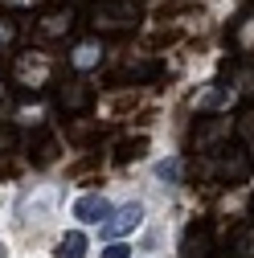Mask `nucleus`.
Returning <instances> with one entry per match:
<instances>
[{
	"label": "nucleus",
	"instance_id": "3",
	"mask_svg": "<svg viewBox=\"0 0 254 258\" xmlns=\"http://www.w3.org/2000/svg\"><path fill=\"white\" fill-rule=\"evenodd\" d=\"M180 254L184 258H205L209 254V225L201 221V225H188V234H184V242H180Z\"/></svg>",
	"mask_w": 254,
	"mask_h": 258
},
{
	"label": "nucleus",
	"instance_id": "11",
	"mask_svg": "<svg viewBox=\"0 0 254 258\" xmlns=\"http://www.w3.org/2000/svg\"><path fill=\"white\" fill-rule=\"evenodd\" d=\"M0 258H5V254H0Z\"/></svg>",
	"mask_w": 254,
	"mask_h": 258
},
{
	"label": "nucleus",
	"instance_id": "9",
	"mask_svg": "<svg viewBox=\"0 0 254 258\" xmlns=\"http://www.w3.org/2000/svg\"><path fill=\"white\" fill-rule=\"evenodd\" d=\"M103 258H132V246H127V242H111L103 250Z\"/></svg>",
	"mask_w": 254,
	"mask_h": 258
},
{
	"label": "nucleus",
	"instance_id": "8",
	"mask_svg": "<svg viewBox=\"0 0 254 258\" xmlns=\"http://www.w3.org/2000/svg\"><path fill=\"white\" fill-rule=\"evenodd\" d=\"M156 172H160V180H168V184H176V180H180V160H164V164L156 168Z\"/></svg>",
	"mask_w": 254,
	"mask_h": 258
},
{
	"label": "nucleus",
	"instance_id": "4",
	"mask_svg": "<svg viewBox=\"0 0 254 258\" xmlns=\"http://www.w3.org/2000/svg\"><path fill=\"white\" fill-rule=\"evenodd\" d=\"M82 254H86V234L82 230H70L57 242V258H82Z\"/></svg>",
	"mask_w": 254,
	"mask_h": 258
},
{
	"label": "nucleus",
	"instance_id": "7",
	"mask_svg": "<svg viewBox=\"0 0 254 258\" xmlns=\"http://www.w3.org/2000/svg\"><path fill=\"white\" fill-rule=\"evenodd\" d=\"M99 45H78V53H74V66H94V61H99Z\"/></svg>",
	"mask_w": 254,
	"mask_h": 258
},
{
	"label": "nucleus",
	"instance_id": "10",
	"mask_svg": "<svg viewBox=\"0 0 254 258\" xmlns=\"http://www.w3.org/2000/svg\"><path fill=\"white\" fill-rule=\"evenodd\" d=\"M0 41H9V25H0Z\"/></svg>",
	"mask_w": 254,
	"mask_h": 258
},
{
	"label": "nucleus",
	"instance_id": "6",
	"mask_svg": "<svg viewBox=\"0 0 254 258\" xmlns=\"http://www.w3.org/2000/svg\"><path fill=\"white\" fill-rule=\"evenodd\" d=\"M61 103H66L70 111H78V107L86 103V86H82V82H70V90H61Z\"/></svg>",
	"mask_w": 254,
	"mask_h": 258
},
{
	"label": "nucleus",
	"instance_id": "2",
	"mask_svg": "<svg viewBox=\"0 0 254 258\" xmlns=\"http://www.w3.org/2000/svg\"><path fill=\"white\" fill-rule=\"evenodd\" d=\"M74 217L82 225H103L111 217V201L103 197V192H86V197H78V205H74Z\"/></svg>",
	"mask_w": 254,
	"mask_h": 258
},
{
	"label": "nucleus",
	"instance_id": "5",
	"mask_svg": "<svg viewBox=\"0 0 254 258\" xmlns=\"http://www.w3.org/2000/svg\"><path fill=\"white\" fill-rule=\"evenodd\" d=\"M99 17H107L103 25H111V29H123V25H132V21H136V9H132V5H115V9H103Z\"/></svg>",
	"mask_w": 254,
	"mask_h": 258
},
{
	"label": "nucleus",
	"instance_id": "1",
	"mask_svg": "<svg viewBox=\"0 0 254 258\" xmlns=\"http://www.w3.org/2000/svg\"><path fill=\"white\" fill-rule=\"evenodd\" d=\"M140 221H144V205L132 201V205H123L119 213H111V217L103 221V234H107V238H123V234L140 230Z\"/></svg>",
	"mask_w": 254,
	"mask_h": 258
}]
</instances>
